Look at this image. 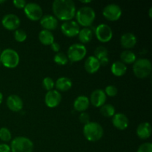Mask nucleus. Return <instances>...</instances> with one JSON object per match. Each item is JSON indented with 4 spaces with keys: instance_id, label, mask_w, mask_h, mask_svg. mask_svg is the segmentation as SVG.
<instances>
[{
    "instance_id": "nucleus-1",
    "label": "nucleus",
    "mask_w": 152,
    "mask_h": 152,
    "mask_svg": "<svg viewBox=\"0 0 152 152\" xmlns=\"http://www.w3.org/2000/svg\"><path fill=\"white\" fill-rule=\"evenodd\" d=\"M52 10L56 19L66 22L72 20L76 15V4L72 0H55Z\"/></svg>"
},
{
    "instance_id": "nucleus-2",
    "label": "nucleus",
    "mask_w": 152,
    "mask_h": 152,
    "mask_svg": "<svg viewBox=\"0 0 152 152\" xmlns=\"http://www.w3.org/2000/svg\"><path fill=\"white\" fill-rule=\"evenodd\" d=\"M83 134L86 139L90 142H96L103 136V128L96 122H89L83 127Z\"/></svg>"
},
{
    "instance_id": "nucleus-3",
    "label": "nucleus",
    "mask_w": 152,
    "mask_h": 152,
    "mask_svg": "<svg viewBox=\"0 0 152 152\" xmlns=\"http://www.w3.org/2000/svg\"><path fill=\"white\" fill-rule=\"evenodd\" d=\"M76 19L79 25L88 28L94 22L96 18L95 10L91 7L84 6L76 12Z\"/></svg>"
},
{
    "instance_id": "nucleus-4",
    "label": "nucleus",
    "mask_w": 152,
    "mask_h": 152,
    "mask_svg": "<svg viewBox=\"0 0 152 152\" xmlns=\"http://www.w3.org/2000/svg\"><path fill=\"white\" fill-rule=\"evenodd\" d=\"M151 62L145 58L137 59L133 65V72L139 79L147 78L151 72Z\"/></svg>"
},
{
    "instance_id": "nucleus-5",
    "label": "nucleus",
    "mask_w": 152,
    "mask_h": 152,
    "mask_svg": "<svg viewBox=\"0 0 152 152\" xmlns=\"http://www.w3.org/2000/svg\"><path fill=\"white\" fill-rule=\"evenodd\" d=\"M19 55L12 48H6L0 53V61L1 65L7 68H14L19 63Z\"/></svg>"
},
{
    "instance_id": "nucleus-6",
    "label": "nucleus",
    "mask_w": 152,
    "mask_h": 152,
    "mask_svg": "<svg viewBox=\"0 0 152 152\" xmlns=\"http://www.w3.org/2000/svg\"><path fill=\"white\" fill-rule=\"evenodd\" d=\"M11 152H33L34 142L25 137H16L10 143Z\"/></svg>"
},
{
    "instance_id": "nucleus-7",
    "label": "nucleus",
    "mask_w": 152,
    "mask_h": 152,
    "mask_svg": "<svg viewBox=\"0 0 152 152\" xmlns=\"http://www.w3.org/2000/svg\"><path fill=\"white\" fill-rule=\"evenodd\" d=\"M67 56L68 60L71 62H79L84 59L87 53V49L86 46L81 43H75L71 45L68 50Z\"/></svg>"
},
{
    "instance_id": "nucleus-8",
    "label": "nucleus",
    "mask_w": 152,
    "mask_h": 152,
    "mask_svg": "<svg viewBox=\"0 0 152 152\" xmlns=\"http://www.w3.org/2000/svg\"><path fill=\"white\" fill-rule=\"evenodd\" d=\"M24 12L27 17L32 21L40 20L43 16L41 6L35 2L27 3L24 7Z\"/></svg>"
},
{
    "instance_id": "nucleus-9",
    "label": "nucleus",
    "mask_w": 152,
    "mask_h": 152,
    "mask_svg": "<svg viewBox=\"0 0 152 152\" xmlns=\"http://www.w3.org/2000/svg\"><path fill=\"white\" fill-rule=\"evenodd\" d=\"M123 10L120 5L117 4H108L102 10V15L109 21H117L121 17Z\"/></svg>"
},
{
    "instance_id": "nucleus-10",
    "label": "nucleus",
    "mask_w": 152,
    "mask_h": 152,
    "mask_svg": "<svg viewBox=\"0 0 152 152\" xmlns=\"http://www.w3.org/2000/svg\"><path fill=\"white\" fill-rule=\"evenodd\" d=\"M96 39L101 42H108L112 39L113 31L111 27L106 24H100L95 29Z\"/></svg>"
},
{
    "instance_id": "nucleus-11",
    "label": "nucleus",
    "mask_w": 152,
    "mask_h": 152,
    "mask_svg": "<svg viewBox=\"0 0 152 152\" xmlns=\"http://www.w3.org/2000/svg\"><path fill=\"white\" fill-rule=\"evenodd\" d=\"M61 31L66 37H74L78 35L80 31V27L76 21H66L61 25Z\"/></svg>"
},
{
    "instance_id": "nucleus-12",
    "label": "nucleus",
    "mask_w": 152,
    "mask_h": 152,
    "mask_svg": "<svg viewBox=\"0 0 152 152\" xmlns=\"http://www.w3.org/2000/svg\"><path fill=\"white\" fill-rule=\"evenodd\" d=\"M20 19L19 16L13 13H8L3 16L1 25L5 29L9 31H16L20 25Z\"/></svg>"
},
{
    "instance_id": "nucleus-13",
    "label": "nucleus",
    "mask_w": 152,
    "mask_h": 152,
    "mask_svg": "<svg viewBox=\"0 0 152 152\" xmlns=\"http://www.w3.org/2000/svg\"><path fill=\"white\" fill-rule=\"evenodd\" d=\"M62 101V95L57 90H51L47 92L45 97V102L48 108L57 107Z\"/></svg>"
},
{
    "instance_id": "nucleus-14",
    "label": "nucleus",
    "mask_w": 152,
    "mask_h": 152,
    "mask_svg": "<svg viewBox=\"0 0 152 152\" xmlns=\"http://www.w3.org/2000/svg\"><path fill=\"white\" fill-rule=\"evenodd\" d=\"M106 94L102 89H96L91 93L90 96V103L95 108L102 107L106 101Z\"/></svg>"
},
{
    "instance_id": "nucleus-15",
    "label": "nucleus",
    "mask_w": 152,
    "mask_h": 152,
    "mask_svg": "<svg viewBox=\"0 0 152 152\" xmlns=\"http://www.w3.org/2000/svg\"><path fill=\"white\" fill-rule=\"evenodd\" d=\"M7 106L10 111L19 112L23 108V101L22 98L16 94H11L7 98Z\"/></svg>"
},
{
    "instance_id": "nucleus-16",
    "label": "nucleus",
    "mask_w": 152,
    "mask_h": 152,
    "mask_svg": "<svg viewBox=\"0 0 152 152\" xmlns=\"http://www.w3.org/2000/svg\"><path fill=\"white\" fill-rule=\"evenodd\" d=\"M112 124L116 129L119 130H126L129 125L127 116L123 113H117L112 117Z\"/></svg>"
},
{
    "instance_id": "nucleus-17",
    "label": "nucleus",
    "mask_w": 152,
    "mask_h": 152,
    "mask_svg": "<svg viewBox=\"0 0 152 152\" xmlns=\"http://www.w3.org/2000/svg\"><path fill=\"white\" fill-rule=\"evenodd\" d=\"M40 25L44 28V30L48 31H53L58 26V20L54 16L50 14L42 16L39 20Z\"/></svg>"
},
{
    "instance_id": "nucleus-18",
    "label": "nucleus",
    "mask_w": 152,
    "mask_h": 152,
    "mask_svg": "<svg viewBox=\"0 0 152 152\" xmlns=\"http://www.w3.org/2000/svg\"><path fill=\"white\" fill-rule=\"evenodd\" d=\"M137 42V37L132 33H126L120 37V44L122 47L127 50L133 48L136 45Z\"/></svg>"
},
{
    "instance_id": "nucleus-19",
    "label": "nucleus",
    "mask_w": 152,
    "mask_h": 152,
    "mask_svg": "<svg viewBox=\"0 0 152 152\" xmlns=\"http://www.w3.org/2000/svg\"><path fill=\"white\" fill-rule=\"evenodd\" d=\"M84 67L88 73L95 74L100 68V64L94 56H89L85 61Z\"/></svg>"
},
{
    "instance_id": "nucleus-20",
    "label": "nucleus",
    "mask_w": 152,
    "mask_h": 152,
    "mask_svg": "<svg viewBox=\"0 0 152 152\" xmlns=\"http://www.w3.org/2000/svg\"><path fill=\"white\" fill-rule=\"evenodd\" d=\"M137 135L142 140H146L151 135V126L148 122L140 123L137 128Z\"/></svg>"
},
{
    "instance_id": "nucleus-21",
    "label": "nucleus",
    "mask_w": 152,
    "mask_h": 152,
    "mask_svg": "<svg viewBox=\"0 0 152 152\" xmlns=\"http://www.w3.org/2000/svg\"><path fill=\"white\" fill-rule=\"evenodd\" d=\"M90 105V101L86 96L80 95L77 96L74 102V108L76 111L85 112Z\"/></svg>"
},
{
    "instance_id": "nucleus-22",
    "label": "nucleus",
    "mask_w": 152,
    "mask_h": 152,
    "mask_svg": "<svg viewBox=\"0 0 152 152\" xmlns=\"http://www.w3.org/2000/svg\"><path fill=\"white\" fill-rule=\"evenodd\" d=\"M55 87L58 91H68L72 87V81L68 77H59L55 83Z\"/></svg>"
},
{
    "instance_id": "nucleus-23",
    "label": "nucleus",
    "mask_w": 152,
    "mask_h": 152,
    "mask_svg": "<svg viewBox=\"0 0 152 152\" xmlns=\"http://www.w3.org/2000/svg\"><path fill=\"white\" fill-rule=\"evenodd\" d=\"M111 71L116 77H122L127 71V66L121 61H115L111 65Z\"/></svg>"
},
{
    "instance_id": "nucleus-24",
    "label": "nucleus",
    "mask_w": 152,
    "mask_h": 152,
    "mask_svg": "<svg viewBox=\"0 0 152 152\" xmlns=\"http://www.w3.org/2000/svg\"><path fill=\"white\" fill-rule=\"evenodd\" d=\"M39 39L45 45H50L54 42V36L53 33L48 30H42L39 34Z\"/></svg>"
},
{
    "instance_id": "nucleus-25",
    "label": "nucleus",
    "mask_w": 152,
    "mask_h": 152,
    "mask_svg": "<svg viewBox=\"0 0 152 152\" xmlns=\"http://www.w3.org/2000/svg\"><path fill=\"white\" fill-rule=\"evenodd\" d=\"M77 36H78L79 40L81 42V44H85V43H88L92 39L93 32L90 28H84L80 30Z\"/></svg>"
},
{
    "instance_id": "nucleus-26",
    "label": "nucleus",
    "mask_w": 152,
    "mask_h": 152,
    "mask_svg": "<svg viewBox=\"0 0 152 152\" xmlns=\"http://www.w3.org/2000/svg\"><path fill=\"white\" fill-rule=\"evenodd\" d=\"M120 59L121 62L126 64H134V62L137 60L136 55L132 50H126L120 53Z\"/></svg>"
},
{
    "instance_id": "nucleus-27",
    "label": "nucleus",
    "mask_w": 152,
    "mask_h": 152,
    "mask_svg": "<svg viewBox=\"0 0 152 152\" xmlns=\"http://www.w3.org/2000/svg\"><path fill=\"white\" fill-rule=\"evenodd\" d=\"M100 113L103 117H112L116 114L115 108L111 104H104L100 107Z\"/></svg>"
},
{
    "instance_id": "nucleus-28",
    "label": "nucleus",
    "mask_w": 152,
    "mask_h": 152,
    "mask_svg": "<svg viewBox=\"0 0 152 152\" xmlns=\"http://www.w3.org/2000/svg\"><path fill=\"white\" fill-rule=\"evenodd\" d=\"M53 61L55 63L59 65H65L68 62V58L67 55H65L63 52H58L54 55Z\"/></svg>"
},
{
    "instance_id": "nucleus-29",
    "label": "nucleus",
    "mask_w": 152,
    "mask_h": 152,
    "mask_svg": "<svg viewBox=\"0 0 152 152\" xmlns=\"http://www.w3.org/2000/svg\"><path fill=\"white\" fill-rule=\"evenodd\" d=\"M108 51L104 46H98L94 50V56L99 60V59L105 56H108Z\"/></svg>"
},
{
    "instance_id": "nucleus-30",
    "label": "nucleus",
    "mask_w": 152,
    "mask_h": 152,
    "mask_svg": "<svg viewBox=\"0 0 152 152\" xmlns=\"http://www.w3.org/2000/svg\"><path fill=\"white\" fill-rule=\"evenodd\" d=\"M11 132L7 128L2 127L0 129V140L4 142H8L11 140Z\"/></svg>"
},
{
    "instance_id": "nucleus-31",
    "label": "nucleus",
    "mask_w": 152,
    "mask_h": 152,
    "mask_svg": "<svg viewBox=\"0 0 152 152\" xmlns=\"http://www.w3.org/2000/svg\"><path fill=\"white\" fill-rule=\"evenodd\" d=\"M26 32L22 29H17L14 31V39L18 42H23L27 39Z\"/></svg>"
},
{
    "instance_id": "nucleus-32",
    "label": "nucleus",
    "mask_w": 152,
    "mask_h": 152,
    "mask_svg": "<svg viewBox=\"0 0 152 152\" xmlns=\"http://www.w3.org/2000/svg\"><path fill=\"white\" fill-rule=\"evenodd\" d=\"M42 86L45 90L48 91L53 90V88L55 87V83L50 77H47L43 79L42 80Z\"/></svg>"
},
{
    "instance_id": "nucleus-33",
    "label": "nucleus",
    "mask_w": 152,
    "mask_h": 152,
    "mask_svg": "<svg viewBox=\"0 0 152 152\" xmlns=\"http://www.w3.org/2000/svg\"><path fill=\"white\" fill-rule=\"evenodd\" d=\"M105 93L106 94V96H111V97H114L117 94V88L115 86H113V85H109V86H107L105 89Z\"/></svg>"
},
{
    "instance_id": "nucleus-34",
    "label": "nucleus",
    "mask_w": 152,
    "mask_h": 152,
    "mask_svg": "<svg viewBox=\"0 0 152 152\" xmlns=\"http://www.w3.org/2000/svg\"><path fill=\"white\" fill-rule=\"evenodd\" d=\"M137 152H152V144L151 142H145L140 145Z\"/></svg>"
},
{
    "instance_id": "nucleus-35",
    "label": "nucleus",
    "mask_w": 152,
    "mask_h": 152,
    "mask_svg": "<svg viewBox=\"0 0 152 152\" xmlns=\"http://www.w3.org/2000/svg\"><path fill=\"white\" fill-rule=\"evenodd\" d=\"M79 119H80V121L83 124H87L90 122V116L86 112H82L80 114Z\"/></svg>"
},
{
    "instance_id": "nucleus-36",
    "label": "nucleus",
    "mask_w": 152,
    "mask_h": 152,
    "mask_svg": "<svg viewBox=\"0 0 152 152\" xmlns=\"http://www.w3.org/2000/svg\"><path fill=\"white\" fill-rule=\"evenodd\" d=\"M13 5H14L16 7H17V8L24 9L25 6L26 5L27 2L25 1V0H14V1H13Z\"/></svg>"
},
{
    "instance_id": "nucleus-37",
    "label": "nucleus",
    "mask_w": 152,
    "mask_h": 152,
    "mask_svg": "<svg viewBox=\"0 0 152 152\" xmlns=\"http://www.w3.org/2000/svg\"><path fill=\"white\" fill-rule=\"evenodd\" d=\"M0 152H11L10 145L6 143L0 144Z\"/></svg>"
},
{
    "instance_id": "nucleus-38",
    "label": "nucleus",
    "mask_w": 152,
    "mask_h": 152,
    "mask_svg": "<svg viewBox=\"0 0 152 152\" xmlns=\"http://www.w3.org/2000/svg\"><path fill=\"white\" fill-rule=\"evenodd\" d=\"M99 64H100V66H106L107 65H108L109 63V59H108V56H105V57H102L101 59H99Z\"/></svg>"
},
{
    "instance_id": "nucleus-39",
    "label": "nucleus",
    "mask_w": 152,
    "mask_h": 152,
    "mask_svg": "<svg viewBox=\"0 0 152 152\" xmlns=\"http://www.w3.org/2000/svg\"><path fill=\"white\" fill-rule=\"evenodd\" d=\"M50 48L53 50V51L56 52V53L59 52V50H60V45H59V43L56 42H54L50 45Z\"/></svg>"
},
{
    "instance_id": "nucleus-40",
    "label": "nucleus",
    "mask_w": 152,
    "mask_h": 152,
    "mask_svg": "<svg viewBox=\"0 0 152 152\" xmlns=\"http://www.w3.org/2000/svg\"><path fill=\"white\" fill-rule=\"evenodd\" d=\"M148 14H149V17H152V7H150L149 10H148Z\"/></svg>"
},
{
    "instance_id": "nucleus-41",
    "label": "nucleus",
    "mask_w": 152,
    "mask_h": 152,
    "mask_svg": "<svg viewBox=\"0 0 152 152\" xmlns=\"http://www.w3.org/2000/svg\"><path fill=\"white\" fill-rule=\"evenodd\" d=\"M2 100H3V94L0 92V105H1V103L2 102Z\"/></svg>"
},
{
    "instance_id": "nucleus-42",
    "label": "nucleus",
    "mask_w": 152,
    "mask_h": 152,
    "mask_svg": "<svg viewBox=\"0 0 152 152\" xmlns=\"http://www.w3.org/2000/svg\"><path fill=\"white\" fill-rule=\"evenodd\" d=\"M80 2H81V3H87V4H88V3L91 2V0H87V1H86H86H80Z\"/></svg>"
},
{
    "instance_id": "nucleus-43",
    "label": "nucleus",
    "mask_w": 152,
    "mask_h": 152,
    "mask_svg": "<svg viewBox=\"0 0 152 152\" xmlns=\"http://www.w3.org/2000/svg\"><path fill=\"white\" fill-rule=\"evenodd\" d=\"M4 2H5L4 0H0V4H2V3H4Z\"/></svg>"
},
{
    "instance_id": "nucleus-44",
    "label": "nucleus",
    "mask_w": 152,
    "mask_h": 152,
    "mask_svg": "<svg viewBox=\"0 0 152 152\" xmlns=\"http://www.w3.org/2000/svg\"><path fill=\"white\" fill-rule=\"evenodd\" d=\"M1 61H0V66H1Z\"/></svg>"
},
{
    "instance_id": "nucleus-45",
    "label": "nucleus",
    "mask_w": 152,
    "mask_h": 152,
    "mask_svg": "<svg viewBox=\"0 0 152 152\" xmlns=\"http://www.w3.org/2000/svg\"><path fill=\"white\" fill-rule=\"evenodd\" d=\"M0 53H1V50H0Z\"/></svg>"
}]
</instances>
